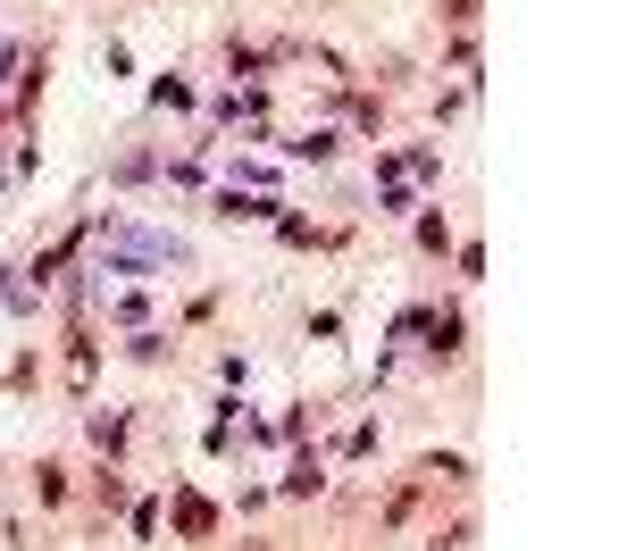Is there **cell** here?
Returning <instances> with one entry per match:
<instances>
[{"instance_id":"2","label":"cell","mask_w":627,"mask_h":551,"mask_svg":"<svg viewBox=\"0 0 627 551\" xmlns=\"http://www.w3.org/2000/svg\"><path fill=\"white\" fill-rule=\"evenodd\" d=\"M427 334H435V351H460V318H452V309H435Z\"/></svg>"},{"instance_id":"1","label":"cell","mask_w":627,"mask_h":551,"mask_svg":"<svg viewBox=\"0 0 627 551\" xmlns=\"http://www.w3.org/2000/svg\"><path fill=\"white\" fill-rule=\"evenodd\" d=\"M176 526H184V535H209V501L184 493V501H176Z\"/></svg>"},{"instance_id":"3","label":"cell","mask_w":627,"mask_h":551,"mask_svg":"<svg viewBox=\"0 0 627 551\" xmlns=\"http://www.w3.org/2000/svg\"><path fill=\"white\" fill-rule=\"evenodd\" d=\"M444 9H452V17H477V0H444Z\"/></svg>"}]
</instances>
